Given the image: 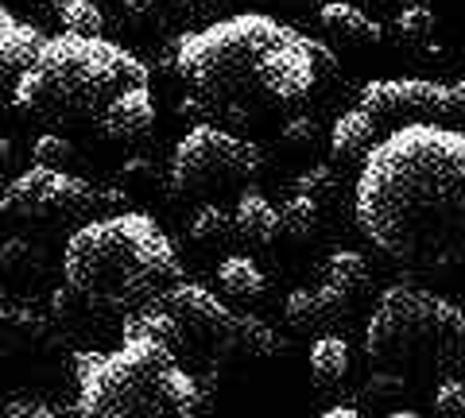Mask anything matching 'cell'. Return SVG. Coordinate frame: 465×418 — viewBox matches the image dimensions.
Segmentation results:
<instances>
[{
	"mask_svg": "<svg viewBox=\"0 0 465 418\" xmlns=\"http://www.w3.org/2000/svg\"><path fill=\"white\" fill-rule=\"evenodd\" d=\"M357 225L384 256L446 267L465 256V128L403 124L369 151Z\"/></svg>",
	"mask_w": 465,
	"mask_h": 418,
	"instance_id": "6da1fadb",
	"label": "cell"
},
{
	"mask_svg": "<svg viewBox=\"0 0 465 418\" xmlns=\"http://www.w3.org/2000/svg\"><path fill=\"white\" fill-rule=\"evenodd\" d=\"M174 66L206 93L272 97L287 105L307 97L338 63L326 43L307 39L264 12H241L183 35Z\"/></svg>",
	"mask_w": 465,
	"mask_h": 418,
	"instance_id": "7a4b0ae2",
	"label": "cell"
},
{
	"mask_svg": "<svg viewBox=\"0 0 465 418\" xmlns=\"http://www.w3.org/2000/svg\"><path fill=\"white\" fill-rule=\"evenodd\" d=\"M63 276L85 306L140 310L183 283V264L155 218L113 213L74 228L63 248Z\"/></svg>",
	"mask_w": 465,
	"mask_h": 418,
	"instance_id": "3957f363",
	"label": "cell"
},
{
	"mask_svg": "<svg viewBox=\"0 0 465 418\" xmlns=\"http://www.w3.org/2000/svg\"><path fill=\"white\" fill-rule=\"evenodd\" d=\"M152 82V70L113 39L58 35L16 78V109L47 124H101L116 97Z\"/></svg>",
	"mask_w": 465,
	"mask_h": 418,
	"instance_id": "277c9868",
	"label": "cell"
},
{
	"mask_svg": "<svg viewBox=\"0 0 465 418\" xmlns=\"http://www.w3.org/2000/svg\"><path fill=\"white\" fill-rule=\"evenodd\" d=\"M74 380L78 418H194L206 399L202 376L140 334H124L116 349H82Z\"/></svg>",
	"mask_w": 465,
	"mask_h": 418,
	"instance_id": "5b68a950",
	"label": "cell"
},
{
	"mask_svg": "<svg viewBox=\"0 0 465 418\" xmlns=\"http://www.w3.org/2000/svg\"><path fill=\"white\" fill-rule=\"evenodd\" d=\"M124 334H140L167 345L174 360L191 372L222 368V365H232V360H268L275 353H283V341L268 322L232 310L210 287L186 283V279L167 287L148 306L128 314Z\"/></svg>",
	"mask_w": 465,
	"mask_h": 418,
	"instance_id": "8992f818",
	"label": "cell"
},
{
	"mask_svg": "<svg viewBox=\"0 0 465 418\" xmlns=\"http://www.w3.org/2000/svg\"><path fill=\"white\" fill-rule=\"evenodd\" d=\"M372 365L396 372H434L465 365V310L411 283L388 287L365 326Z\"/></svg>",
	"mask_w": 465,
	"mask_h": 418,
	"instance_id": "52a82bcc",
	"label": "cell"
},
{
	"mask_svg": "<svg viewBox=\"0 0 465 418\" xmlns=\"http://www.w3.org/2000/svg\"><path fill=\"white\" fill-rule=\"evenodd\" d=\"M264 167V151L252 140H241L217 124H194L171 155V190L183 198H210L241 190Z\"/></svg>",
	"mask_w": 465,
	"mask_h": 418,
	"instance_id": "ba28073f",
	"label": "cell"
},
{
	"mask_svg": "<svg viewBox=\"0 0 465 418\" xmlns=\"http://www.w3.org/2000/svg\"><path fill=\"white\" fill-rule=\"evenodd\" d=\"M105 194H97L90 182L70 170L27 167L0 190V213L24 221H51V218H90Z\"/></svg>",
	"mask_w": 465,
	"mask_h": 418,
	"instance_id": "9c48e42d",
	"label": "cell"
},
{
	"mask_svg": "<svg viewBox=\"0 0 465 418\" xmlns=\"http://www.w3.org/2000/svg\"><path fill=\"white\" fill-rule=\"evenodd\" d=\"M361 109L376 121L391 124H446L458 128L454 85L430 78H381L361 90Z\"/></svg>",
	"mask_w": 465,
	"mask_h": 418,
	"instance_id": "30bf717a",
	"label": "cell"
},
{
	"mask_svg": "<svg viewBox=\"0 0 465 418\" xmlns=\"http://www.w3.org/2000/svg\"><path fill=\"white\" fill-rule=\"evenodd\" d=\"M349 310H353V298L341 295L338 287H330V283L299 287V291H291L283 302V318L291 329H299V334H322V337L333 326H345Z\"/></svg>",
	"mask_w": 465,
	"mask_h": 418,
	"instance_id": "8fae6325",
	"label": "cell"
},
{
	"mask_svg": "<svg viewBox=\"0 0 465 418\" xmlns=\"http://www.w3.org/2000/svg\"><path fill=\"white\" fill-rule=\"evenodd\" d=\"M43 43H47V35H43L39 27L16 20L0 5V78H8V74L20 78L24 70L39 59Z\"/></svg>",
	"mask_w": 465,
	"mask_h": 418,
	"instance_id": "7c38bea8",
	"label": "cell"
},
{
	"mask_svg": "<svg viewBox=\"0 0 465 418\" xmlns=\"http://www.w3.org/2000/svg\"><path fill=\"white\" fill-rule=\"evenodd\" d=\"M152 124H155V97L152 85H140V90H128L124 97L113 101V109L101 121V132L109 140H140Z\"/></svg>",
	"mask_w": 465,
	"mask_h": 418,
	"instance_id": "4fadbf2b",
	"label": "cell"
},
{
	"mask_svg": "<svg viewBox=\"0 0 465 418\" xmlns=\"http://www.w3.org/2000/svg\"><path fill=\"white\" fill-rule=\"evenodd\" d=\"M381 121L369 117L365 109H349L333 121V132H330V151L338 160H369V151L381 143Z\"/></svg>",
	"mask_w": 465,
	"mask_h": 418,
	"instance_id": "5bb4252c",
	"label": "cell"
},
{
	"mask_svg": "<svg viewBox=\"0 0 465 418\" xmlns=\"http://www.w3.org/2000/svg\"><path fill=\"white\" fill-rule=\"evenodd\" d=\"M318 24H322V32L338 43H349V47H365V43H381L384 27L369 20L365 12L357 5H345V0H330L318 12Z\"/></svg>",
	"mask_w": 465,
	"mask_h": 418,
	"instance_id": "9a60e30c",
	"label": "cell"
},
{
	"mask_svg": "<svg viewBox=\"0 0 465 418\" xmlns=\"http://www.w3.org/2000/svg\"><path fill=\"white\" fill-rule=\"evenodd\" d=\"M232 228H237V237L252 240V244H272L280 233V209L272 206L264 194H241L237 198V209H232Z\"/></svg>",
	"mask_w": 465,
	"mask_h": 418,
	"instance_id": "2e32d148",
	"label": "cell"
},
{
	"mask_svg": "<svg viewBox=\"0 0 465 418\" xmlns=\"http://www.w3.org/2000/svg\"><path fill=\"white\" fill-rule=\"evenodd\" d=\"M47 334L39 314L32 310H0V360L20 356L24 349H35Z\"/></svg>",
	"mask_w": 465,
	"mask_h": 418,
	"instance_id": "e0dca14e",
	"label": "cell"
},
{
	"mask_svg": "<svg viewBox=\"0 0 465 418\" xmlns=\"http://www.w3.org/2000/svg\"><path fill=\"white\" fill-rule=\"evenodd\" d=\"M217 283H222V291L237 295V298H256L264 295V271H260V264L252 256H229L222 259V267H217Z\"/></svg>",
	"mask_w": 465,
	"mask_h": 418,
	"instance_id": "ac0fdd59",
	"label": "cell"
},
{
	"mask_svg": "<svg viewBox=\"0 0 465 418\" xmlns=\"http://www.w3.org/2000/svg\"><path fill=\"white\" fill-rule=\"evenodd\" d=\"M311 372L318 376V384H338L349 372V345L338 334H326L311 345Z\"/></svg>",
	"mask_w": 465,
	"mask_h": 418,
	"instance_id": "d6986e66",
	"label": "cell"
},
{
	"mask_svg": "<svg viewBox=\"0 0 465 418\" xmlns=\"http://www.w3.org/2000/svg\"><path fill=\"white\" fill-rule=\"evenodd\" d=\"M322 225V206L302 194H291L283 206H280V233L291 240H311Z\"/></svg>",
	"mask_w": 465,
	"mask_h": 418,
	"instance_id": "ffe728a7",
	"label": "cell"
},
{
	"mask_svg": "<svg viewBox=\"0 0 465 418\" xmlns=\"http://www.w3.org/2000/svg\"><path fill=\"white\" fill-rule=\"evenodd\" d=\"M326 283L338 287L341 295L353 298L361 287L369 283V264H365V256H361V252H349V248L330 252V259H326Z\"/></svg>",
	"mask_w": 465,
	"mask_h": 418,
	"instance_id": "44dd1931",
	"label": "cell"
},
{
	"mask_svg": "<svg viewBox=\"0 0 465 418\" xmlns=\"http://www.w3.org/2000/svg\"><path fill=\"white\" fill-rule=\"evenodd\" d=\"M229 233H237V228H232V213L225 206H217V201H206L191 221V240L194 244H217Z\"/></svg>",
	"mask_w": 465,
	"mask_h": 418,
	"instance_id": "7402d4cb",
	"label": "cell"
},
{
	"mask_svg": "<svg viewBox=\"0 0 465 418\" xmlns=\"http://www.w3.org/2000/svg\"><path fill=\"white\" fill-rule=\"evenodd\" d=\"M63 27L66 35H82V39H97L105 32V16H101V8L94 0H70L63 8Z\"/></svg>",
	"mask_w": 465,
	"mask_h": 418,
	"instance_id": "603a6c76",
	"label": "cell"
},
{
	"mask_svg": "<svg viewBox=\"0 0 465 418\" xmlns=\"http://www.w3.org/2000/svg\"><path fill=\"white\" fill-rule=\"evenodd\" d=\"M32 160H35V167L66 170L70 163L78 160V151H74V143H70L66 136H58V132H43V136L32 143Z\"/></svg>",
	"mask_w": 465,
	"mask_h": 418,
	"instance_id": "cb8c5ba5",
	"label": "cell"
},
{
	"mask_svg": "<svg viewBox=\"0 0 465 418\" xmlns=\"http://www.w3.org/2000/svg\"><path fill=\"white\" fill-rule=\"evenodd\" d=\"M295 194L318 201V206L330 201L333 194H338V175H333V167L330 163H314L311 170H302L299 182H295Z\"/></svg>",
	"mask_w": 465,
	"mask_h": 418,
	"instance_id": "d4e9b609",
	"label": "cell"
},
{
	"mask_svg": "<svg viewBox=\"0 0 465 418\" xmlns=\"http://www.w3.org/2000/svg\"><path fill=\"white\" fill-rule=\"evenodd\" d=\"M396 27L403 39L411 43H423L434 35V27H439V20H434V8L430 5H403L400 16H396Z\"/></svg>",
	"mask_w": 465,
	"mask_h": 418,
	"instance_id": "484cf974",
	"label": "cell"
},
{
	"mask_svg": "<svg viewBox=\"0 0 465 418\" xmlns=\"http://www.w3.org/2000/svg\"><path fill=\"white\" fill-rule=\"evenodd\" d=\"M434 411H439V418H465V384L442 380L434 387Z\"/></svg>",
	"mask_w": 465,
	"mask_h": 418,
	"instance_id": "4316f807",
	"label": "cell"
},
{
	"mask_svg": "<svg viewBox=\"0 0 465 418\" xmlns=\"http://www.w3.org/2000/svg\"><path fill=\"white\" fill-rule=\"evenodd\" d=\"M0 418H78L74 411L58 407V403H43V399H16L8 403Z\"/></svg>",
	"mask_w": 465,
	"mask_h": 418,
	"instance_id": "83f0119b",
	"label": "cell"
},
{
	"mask_svg": "<svg viewBox=\"0 0 465 418\" xmlns=\"http://www.w3.org/2000/svg\"><path fill=\"white\" fill-rule=\"evenodd\" d=\"M318 121H311V117H299V121H291L287 128H283V143L291 151H311L314 143H318Z\"/></svg>",
	"mask_w": 465,
	"mask_h": 418,
	"instance_id": "f1b7e54d",
	"label": "cell"
},
{
	"mask_svg": "<svg viewBox=\"0 0 465 418\" xmlns=\"http://www.w3.org/2000/svg\"><path fill=\"white\" fill-rule=\"evenodd\" d=\"M186 12H194V16H213V12H222L229 0H183Z\"/></svg>",
	"mask_w": 465,
	"mask_h": 418,
	"instance_id": "f546056e",
	"label": "cell"
},
{
	"mask_svg": "<svg viewBox=\"0 0 465 418\" xmlns=\"http://www.w3.org/2000/svg\"><path fill=\"white\" fill-rule=\"evenodd\" d=\"M121 5H124V12H128V16L143 20V16H148V12L155 8V0H121Z\"/></svg>",
	"mask_w": 465,
	"mask_h": 418,
	"instance_id": "4dcf8cb0",
	"label": "cell"
},
{
	"mask_svg": "<svg viewBox=\"0 0 465 418\" xmlns=\"http://www.w3.org/2000/svg\"><path fill=\"white\" fill-rule=\"evenodd\" d=\"M322 418H365V414L353 407H330V411H322Z\"/></svg>",
	"mask_w": 465,
	"mask_h": 418,
	"instance_id": "1f68e13d",
	"label": "cell"
},
{
	"mask_svg": "<svg viewBox=\"0 0 465 418\" xmlns=\"http://www.w3.org/2000/svg\"><path fill=\"white\" fill-rule=\"evenodd\" d=\"M454 85V97H458V121H465V82H450Z\"/></svg>",
	"mask_w": 465,
	"mask_h": 418,
	"instance_id": "d6a6232c",
	"label": "cell"
},
{
	"mask_svg": "<svg viewBox=\"0 0 465 418\" xmlns=\"http://www.w3.org/2000/svg\"><path fill=\"white\" fill-rule=\"evenodd\" d=\"M8 163H12V140L0 136V170H5Z\"/></svg>",
	"mask_w": 465,
	"mask_h": 418,
	"instance_id": "836d02e7",
	"label": "cell"
},
{
	"mask_svg": "<svg viewBox=\"0 0 465 418\" xmlns=\"http://www.w3.org/2000/svg\"><path fill=\"white\" fill-rule=\"evenodd\" d=\"M388 418H423V414H415V411H391Z\"/></svg>",
	"mask_w": 465,
	"mask_h": 418,
	"instance_id": "e575fe53",
	"label": "cell"
},
{
	"mask_svg": "<svg viewBox=\"0 0 465 418\" xmlns=\"http://www.w3.org/2000/svg\"><path fill=\"white\" fill-rule=\"evenodd\" d=\"M47 5H54V8H58V12H63V8H66V5H70V0H47Z\"/></svg>",
	"mask_w": 465,
	"mask_h": 418,
	"instance_id": "d590c367",
	"label": "cell"
},
{
	"mask_svg": "<svg viewBox=\"0 0 465 418\" xmlns=\"http://www.w3.org/2000/svg\"><path fill=\"white\" fill-rule=\"evenodd\" d=\"M411 5H423V0H411Z\"/></svg>",
	"mask_w": 465,
	"mask_h": 418,
	"instance_id": "8d00e7d4",
	"label": "cell"
}]
</instances>
